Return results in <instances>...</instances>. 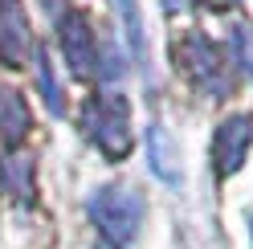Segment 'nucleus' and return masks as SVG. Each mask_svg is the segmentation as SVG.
Returning <instances> with one entry per match:
<instances>
[{
  "mask_svg": "<svg viewBox=\"0 0 253 249\" xmlns=\"http://www.w3.org/2000/svg\"><path fill=\"white\" fill-rule=\"evenodd\" d=\"M143 192L135 184H102L94 188L90 200H86V212L94 229L102 233L106 245H131L139 237V225H143Z\"/></svg>",
  "mask_w": 253,
  "mask_h": 249,
  "instance_id": "obj_1",
  "label": "nucleus"
},
{
  "mask_svg": "<svg viewBox=\"0 0 253 249\" xmlns=\"http://www.w3.org/2000/svg\"><path fill=\"white\" fill-rule=\"evenodd\" d=\"M82 131L94 147H98L106 160H126L135 147L131 135V106L123 94L115 90H102V94H90L82 106Z\"/></svg>",
  "mask_w": 253,
  "mask_h": 249,
  "instance_id": "obj_2",
  "label": "nucleus"
},
{
  "mask_svg": "<svg viewBox=\"0 0 253 249\" xmlns=\"http://www.w3.org/2000/svg\"><path fill=\"white\" fill-rule=\"evenodd\" d=\"M176 61H180V70L192 78L200 90H209V94H216V98L229 94V86H233V66L220 57V49L212 45V37H204V33H184V37L176 41Z\"/></svg>",
  "mask_w": 253,
  "mask_h": 249,
  "instance_id": "obj_3",
  "label": "nucleus"
},
{
  "mask_svg": "<svg viewBox=\"0 0 253 249\" xmlns=\"http://www.w3.org/2000/svg\"><path fill=\"white\" fill-rule=\"evenodd\" d=\"M57 37H61V53H66V66L74 78H90L98 74V37H94V25L86 12H61L57 17Z\"/></svg>",
  "mask_w": 253,
  "mask_h": 249,
  "instance_id": "obj_4",
  "label": "nucleus"
},
{
  "mask_svg": "<svg viewBox=\"0 0 253 249\" xmlns=\"http://www.w3.org/2000/svg\"><path fill=\"white\" fill-rule=\"evenodd\" d=\"M33 61V33H29V17L21 0H0V66L21 70Z\"/></svg>",
  "mask_w": 253,
  "mask_h": 249,
  "instance_id": "obj_5",
  "label": "nucleus"
},
{
  "mask_svg": "<svg viewBox=\"0 0 253 249\" xmlns=\"http://www.w3.org/2000/svg\"><path fill=\"white\" fill-rule=\"evenodd\" d=\"M249 143H253V119L249 115H229L216 127V139H212V167H216V176L241 172V164L249 155Z\"/></svg>",
  "mask_w": 253,
  "mask_h": 249,
  "instance_id": "obj_6",
  "label": "nucleus"
},
{
  "mask_svg": "<svg viewBox=\"0 0 253 249\" xmlns=\"http://www.w3.org/2000/svg\"><path fill=\"white\" fill-rule=\"evenodd\" d=\"M29 127H33V115H29V102L21 98V90H12L0 82V143L17 147L25 143Z\"/></svg>",
  "mask_w": 253,
  "mask_h": 249,
  "instance_id": "obj_7",
  "label": "nucleus"
},
{
  "mask_svg": "<svg viewBox=\"0 0 253 249\" xmlns=\"http://www.w3.org/2000/svg\"><path fill=\"white\" fill-rule=\"evenodd\" d=\"M33 160L29 155H4V164H0V188H4L17 205H33V192H37V184H33Z\"/></svg>",
  "mask_w": 253,
  "mask_h": 249,
  "instance_id": "obj_8",
  "label": "nucleus"
},
{
  "mask_svg": "<svg viewBox=\"0 0 253 249\" xmlns=\"http://www.w3.org/2000/svg\"><path fill=\"white\" fill-rule=\"evenodd\" d=\"M147 143H151V167H155V176L168 180V184H180V151H176V143H171V135L164 127H151Z\"/></svg>",
  "mask_w": 253,
  "mask_h": 249,
  "instance_id": "obj_9",
  "label": "nucleus"
},
{
  "mask_svg": "<svg viewBox=\"0 0 253 249\" xmlns=\"http://www.w3.org/2000/svg\"><path fill=\"white\" fill-rule=\"evenodd\" d=\"M229 49H233V66L253 82V25L249 21H237L229 29Z\"/></svg>",
  "mask_w": 253,
  "mask_h": 249,
  "instance_id": "obj_10",
  "label": "nucleus"
},
{
  "mask_svg": "<svg viewBox=\"0 0 253 249\" xmlns=\"http://www.w3.org/2000/svg\"><path fill=\"white\" fill-rule=\"evenodd\" d=\"M123 17V29H126V41L135 45V53H143V17H139V4L135 0H110Z\"/></svg>",
  "mask_w": 253,
  "mask_h": 249,
  "instance_id": "obj_11",
  "label": "nucleus"
},
{
  "mask_svg": "<svg viewBox=\"0 0 253 249\" xmlns=\"http://www.w3.org/2000/svg\"><path fill=\"white\" fill-rule=\"evenodd\" d=\"M37 74H41V94H45V106L53 115H61V94H57V82H53V70H49V57L37 49Z\"/></svg>",
  "mask_w": 253,
  "mask_h": 249,
  "instance_id": "obj_12",
  "label": "nucleus"
},
{
  "mask_svg": "<svg viewBox=\"0 0 253 249\" xmlns=\"http://www.w3.org/2000/svg\"><path fill=\"white\" fill-rule=\"evenodd\" d=\"M188 4H192V0H164L168 12H180V8H188Z\"/></svg>",
  "mask_w": 253,
  "mask_h": 249,
  "instance_id": "obj_13",
  "label": "nucleus"
},
{
  "mask_svg": "<svg viewBox=\"0 0 253 249\" xmlns=\"http://www.w3.org/2000/svg\"><path fill=\"white\" fill-rule=\"evenodd\" d=\"M41 4H45V12H57L61 17V4H66V0H41Z\"/></svg>",
  "mask_w": 253,
  "mask_h": 249,
  "instance_id": "obj_14",
  "label": "nucleus"
},
{
  "mask_svg": "<svg viewBox=\"0 0 253 249\" xmlns=\"http://www.w3.org/2000/svg\"><path fill=\"white\" fill-rule=\"evenodd\" d=\"M209 8H229V4H237V0H204Z\"/></svg>",
  "mask_w": 253,
  "mask_h": 249,
  "instance_id": "obj_15",
  "label": "nucleus"
}]
</instances>
